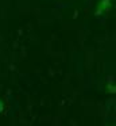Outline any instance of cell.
I'll use <instances>...</instances> for the list:
<instances>
[{
	"instance_id": "1",
	"label": "cell",
	"mask_w": 116,
	"mask_h": 126,
	"mask_svg": "<svg viewBox=\"0 0 116 126\" xmlns=\"http://www.w3.org/2000/svg\"><path fill=\"white\" fill-rule=\"evenodd\" d=\"M113 6V0H100L96 6V11H94V15L96 16H101L105 12H108L111 10V7Z\"/></svg>"
},
{
	"instance_id": "2",
	"label": "cell",
	"mask_w": 116,
	"mask_h": 126,
	"mask_svg": "<svg viewBox=\"0 0 116 126\" xmlns=\"http://www.w3.org/2000/svg\"><path fill=\"white\" fill-rule=\"evenodd\" d=\"M4 109H5V103H4V100H1V99H0V114L4 111Z\"/></svg>"
}]
</instances>
